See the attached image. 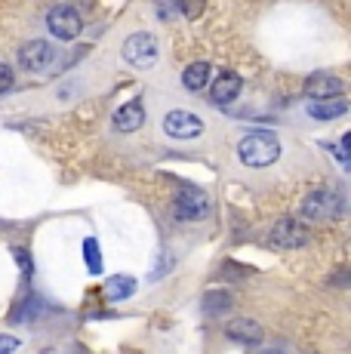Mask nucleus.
I'll use <instances>...</instances> for the list:
<instances>
[{"label": "nucleus", "mask_w": 351, "mask_h": 354, "mask_svg": "<svg viewBox=\"0 0 351 354\" xmlns=\"http://www.w3.org/2000/svg\"><path fill=\"white\" fill-rule=\"evenodd\" d=\"M238 158L249 169H265L281 158V139L272 129H253L238 142Z\"/></svg>", "instance_id": "nucleus-1"}, {"label": "nucleus", "mask_w": 351, "mask_h": 354, "mask_svg": "<svg viewBox=\"0 0 351 354\" xmlns=\"http://www.w3.org/2000/svg\"><path fill=\"white\" fill-rule=\"evenodd\" d=\"M299 213H302V219H312V222L342 219V213H345V203H342V197L336 194L333 188H314L312 194L302 197Z\"/></svg>", "instance_id": "nucleus-2"}, {"label": "nucleus", "mask_w": 351, "mask_h": 354, "mask_svg": "<svg viewBox=\"0 0 351 354\" xmlns=\"http://www.w3.org/2000/svg\"><path fill=\"white\" fill-rule=\"evenodd\" d=\"M210 209H213L210 197L198 185H182L173 197V216L179 222H200L210 216Z\"/></svg>", "instance_id": "nucleus-3"}, {"label": "nucleus", "mask_w": 351, "mask_h": 354, "mask_svg": "<svg viewBox=\"0 0 351 354\" xmlns=\"http://www.w3.org/2000/svg\"><path fill=\"white\" fill-rule=\"evenodd\" d=\"M158 40L151 37V34L139 31V34H130V37L124 40V50H120V56H124V62H130L133 68H139V71H145V68H151L158 62Z\"/></svg>", "instance_id": "nucleus-4"}, {"label": "nucleus", "mask_w": 351, "mask_h": 354, "mask_svg": "<svg viewBox=\"0 0 351 354\" xmlns=\"http://www.w3.org/2000/svg\"><path fill=\"white\" fill-rule=\"evenodd\" d=\"M268 237H272L274 247L281 250H299L308 243V225L302 219H293V216H287V219H278L268 231Z\"/></svg>", "instance_id": "nucleus-5"}, {"label": "nucleus", "mask_w": 351, "mask_h": 354, "mask_svg": "<svg viewBox=\"0 0 351 354\" xmlns=\"http://www.w3.org/2000/svg\"><path fill=\"white\" fill-rule=\"evenodd\" d=\"M46 28L56 34L59 40H74L80 34V28H84V19H80V12L74 6L59 3L46 12Z\"/></svg>", "instance_id": "nucleus-6"}, {"label": "nucleus", "mask_w": 351, "mask_h": 354, "mask_svg": "<svg viewBox=\"0 0 351 354\" xmlns=\"http://www.w3.org/2000/svg\"><path fill=\"white\" fill-rule=\"evenodd\" d=\"M164 133L170 139H179V142H188V139H198L204 133V120L198 114L185 111V108H173L170 114L164 118Z\"/></svg>", "instance_id": "nucleus-7"}, {"label": "nucleus", "mask_w": 351, "mask_h": 354, "mask_svg": "<svg viewBox=\"0 0 351 354\" xmlns=\"http://www.w3.org/2000/svg\"><path fill=\"white\" fill-rule=\"evenodd\" d=\"M53 59H56V50H53L50 40H28V44L19 50V65L31 74H44L50 71Z\"/></svg>", "instance_id": "nucleus-8"}, {"label": "nucleus", "mask_w": 351, "mask_h": 354, "mask_svg": "<svg viewBox=\"0 0 351 354\" xmlns=\"http://www.w3.org/2000/svg\"><path fill=\"white\" fill-rule=\"evenodd\" d=\"M240 90H244L240 74L225 71V74H219V77L210 84V102H213V105H219V108H228V105H234V102H238Z\"/></svg>", "instance_id": "nucleus-9"}, {"label": "nucleus", "mask_w": 351, "mask_h": 354, "mask_svg": "<svg viewBox=\"0 0 351 354\" xmlns=\"http://www.w3.org/2000/svg\"><path fill=\"white\" fill-rule=\"evenodd\" d=\"M345 93V84H342L336 74H312L305 80V96L312 102H327V99H342Z\"/></svg>", "instance_id": "nucleus-10"}, {"label": "nucleus", "mask_w": 351, "mask_h": 354, "mask_svg": "<svg viewBox=\"0 0 351 354\" xmlns=\"http://www.w3.org/2000/svg\"><path fill=\"white\" fill-rule=\"evenodd\" d=\"M225 336L240 345H259L262 339H265V330H262V324H256L253 317H234V321H228V326H225Z\"/></svg>", "instance_id": "nucleus-11"}, {"label": "nucleus", "mask_w": 351, "mask_h": 354, "mask_svg": "<svg viewBox=\"0 0 351 354\" xmlns=\"http://www.w3.org/2000/svg\"><path fill=\"white\" fill-rule=\"evenodd\" d=\"M142 124H145V108H142L139 99L120 105L117 114H114V129H120V133H136Z\"/></svg>", "instance_id": "nucleus-12"}, {"label": "nucleus", "mask_w": 351, "mask_h": 354, "mask_svg": "<svg viewBox=\"0 0 351 354\" xmlns=\"http://www.w3.org/2000/svg\"><path fill=\"white\" fill-rule=\"evenodd\" d=\"M210 74H213L210 62H191L185 71H182V84H185L188 93H200L210 86Z\"/></svg>", "instance_id": "nucleus-13"}, {"label": "nucleus", "mask_w": 351, "mask_h": 354, "mask_svg": "<svg viewBox=\"0 0 351 354\" xmlns=\"http://www.w3.org/2000/svg\"><path fill=\"white\" fill-rule=\"evenodd\" d=\"M136 277L130 274H111L105 281V299L108 302H124V299H130L133 292H136Z\"/></svg>", "instance_id": "nucleus-14"}, {"label": "nucleus", "mask_w": 351, "mask_h": 354, "mask_svg": "<svg viewBox=\"0 0 351 354\" xmlns=\"http://www.w3.org/2000/svg\"><path fill=\"white\" fill-rule=\"evenodd\" d=\"M231 305H234V299H231V292H225V290H207L204 299H200V308H204V315H210V317L231 311Z\"/></svg>", "instance_id": "nucleus-15"}, {"label": "nucleus", "mask_w": 351, "mask_h": 354, "mask_svg": "<svg viewBox=\"0 0 351 354\" xmlns=\"http://www.w3.org/2000/svg\"><path fill=\"white\" fill-rule=\"evenodd\" d=\"M348 111V102L345 99H327V102H312L308 105V114L314 120H336Z\"/></svg>", "instance_id": "nucleus-16"}, {"label": "nucleus", "mask_w": 351, "mask_h": 354, "mask_svg": "<svg viewBox=\"0 0 351 354\" xmlns=\"http://www.w3.org/2000/svg\"><path fill=\"white\" fill-rule=\"evenodd\" d=\"M84 259H86L90 274H99V271H102V253H99V241H96V237H86V241H84Z\"/></svg>", "instance_id": "nucleus-17"}, {"label": "nucleus", "mask_w": 351, "mask_h": 354, "mask_svg": "<svg viewBox=\"0 0 351 354\" xmlns=\"http://www.w3.org/2000/svg\"><path fill=\"white\" fill-rule=\"evenodd\" d=\"M176 6H179V12L185 19H200L204 16V10H207V0H176Z\"/></svg>", "instance_id": "nucleus-18"}, {"label": "nucleus", "mask_w": 351, "mask_h": 354, "mask_svg": "<svg viewBox=\"0 0 351 354\" xmlns=\"http://www.w3.org/2000/svg\"><path fill=\"white\" fill-rule=\"evenodd\" d=\"M12 256L19 259V268H22V274H25V277L35 274V262H31V253H28V250L16 247V250H12Z\"/></svg>", "instance_id": "nucleus-19"}, {"label": "nucleus", "mask_w": 351, "mask_h": 354, "mask_svg": "<svg viewBox=\"0 0 351 354\" xmlns=\"http://www.w3.org/2000/svg\"><path fill=\"white\" fill-rule=\"evenodd\" d=\"M10 86H12V68L6 62H0V96H3Z\"/></svg>", "instance_id": "nucleus-20"}, {"label": "nucleus", "mask_w": 351, "mask_h": 354, "mask_svg": "<svg viewBox=\"0 0 351 354\" xmlns=\"http://www.w3.org/2000/svg\"><path fill=\"white\" fill-rule=\"evenodd\" d=\"M247 274H249V268H238L234 262L222 265V277H247Z\"/></svg>", "instance_id": "nucleus-21"}, {"label": "nucleus", "mask_w": 351, "mask_h": 354, "mask_svg": "<svg viewBox=\"0 0 351 354\" xmlns=\"http://www.w3.org/2000/svg\"><path fill=\"white\" fill-rule=\"evenodd\" d=\"M19 348V339L16 336H0V354H10Z\"/></svg>", "instance_id": "nucleus-22"}, {"label": "nucleus", "mask_w": 351, "mask_h": 354, "mask_svg": "<svg viewBox=\"0 0 351 354\" xmlns=\"http://www.w3.org/2000/svg\"><path fill=\"white\" fill-rule=\"evenodd\" d=\"M158 3H160V19H173V6L167 0H158Z\"/></svg>", "instance_id": "nucleus-23"}, {"label": "nucleus", "mask_w": 351, "mask_h": 354, "mask_svg": "<svg viewBox=\"0 0 351 354\" xmlns=\"http://www.w3.org/2000/svg\"><path fill=\"white\" fill-rule=\"evenodd\" d=\"M256 354H287V351L278 348V345H268V348H262V351H256Z\"/></svg>", "instance_id": "nucleus-24"}]
</instances>
